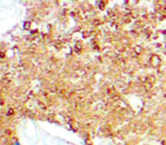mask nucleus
<instances>
[{"label": "nucleus", "mask_w": 166, "mask_h": 145, "mask_svg": "<svg viewBox=\"0 0 166 145\" xmlns=\"http://www.w3.org/2000/svg\"><path fill=\"white\" fill-rule=\"evenodd\" d=\"M14 145H21V143H19V142H16V143H15Z\"/></svg>", "instance_id": "nucleus-1"}]
</instances>
